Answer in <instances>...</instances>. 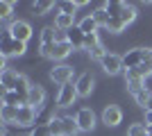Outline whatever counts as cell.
<instances>
[{
    "mask_svg": "<svg viewBox=\"0 0 152 136\" xmlns=\"http://www.w3.org/2000/svg\"><path fill=\"white\" fill-rule=\"evenodd\" d=\"M25 50L27 43L16 41L9 30H2V34H0V55L2 57H20V55H25Z\"/></svg>",
    "mask_w": 152,
    "mask_h": 136,
    "instance_id": "obj_1",
    "label": "cell"
},
{
    "mask_svg": "<svg viewBox=\"0 0 152 136\" xmlns=\"http://www.w3.org/2000/svg\"><path fill=\"white\" fill-rule=\"evenodd\" d=\"M150 52H152V48H134V50H127L125 55H123V66H125V71L139 68L143 61L150 59Z\"/></svg>",
    "mask_w": 152,
    "mask_h": 136,
    "instance_id": "obj_2",
    "label": "cell"
},
{
    "mask_svg": "<svg viewBox=\"0 0 152 136\" xmlns=\"http://www.w3.org/2000/svg\"><path fill=\"white\" fill-rule=\"evenodd\" d=\"M73 73H75V68L68 64H57L50 68V79L55 82V84L64 86V84H70V79H73Z\"/></svg>",
    "mask_w": 152,
    "mask_h": 136,
    "instance_id": "obj_3",
    "label": "cell"
},
{
    "mask_svg": "<svg viewBox=\"0 0 152 136\" xmlns=\"http://www.w3.org/2000/svg\"><path fill=\"white\" fill-rule=\"evenodd\" d=\"M102 71L107 73V75H118L121 71H125V66H123V57L121 55H114V52H107L104 59L100 61Z\"/></svg>",
    "mask_w": 152,
    "mask_h": 136,
    "instance_id": "obj_4",
    "label": "cell"
},
{
    "mask_svg": "<svg viewBox=\"0 0 152 136\" xmlns=\"http://www.w3.org/2000/svg\"><path fill=\"white\" fill-rule=\"evenodd\" d=\"M30 107H34L37 111H41L45 107V89L41 84H32L30 91H27V102Z\"/></svg>",
    "mask_w": 152,
    "mask_h": 136,
    "instance_id": "obj_5",
    "label": "cell"
},
{
    "mask_svg": "<svg viewBox=\"0 0 152 136\" xmlns=\"http://www.w3.org/2000/svg\"><path fill=\"white\" fill-rule=\"evenodd\" d=\"M80 93H77V86L70 82V84H64L57 93V107H70V104L75 102Z\"/></svg>",
    "mask_w": 152,
    "mask_h": 136,
    "instance_id": "obj_6",
    "label": "cell"
},
{
    "mask_svg": "<svg viewBox=\"0 0 152 136\" xmlns=\"http://www.w3.org/2000/svg\"><path fill=\"white\" fill-rule=\"evenodd\" d=\"M7 30L12 32V36H14L16 41L27 43V41L32 39V25H30V23H25V20H14V23L7 27Z\"/></svg>",
    "mask_w": 152,
    "mask_h": 136,
    "instance_id": "obj_7",
    "label": "cell"
},
{
    "mask_svg": "<svg viewBox=\"0 0 152 136\" xmlns=\"http://www.w3.org/2000/svg\"><path fill=\"white\" fill-rule=\"evenodd\" d=\"M75 120H77L80 132H91L95 127V113L91 109H86V107H82V109L75 113Z\"/></svg>",
    "mask_w": 152,
    "mask_h": 136,
    "instance_id": "obj_8",
    "label": "cell"
},
{
    "mask_svg": "<svg viewBox=\"0 0 152 136\" xmlns=\"http://www.w3.org/2000/svg\"><path fill=\"white\" fill-rule=\"evenodd\" d=\"M37 118H39V111L34 107H30V104H23V107H18V113H16V125L18 127H27Z\"/></svg>",
    "mask_w": 152,
    "mask_h": 136,
    "instance_id": "obj_9",
    "label": "cell"
},
{
    "mask_svg": "<svg viewBox=\"0 0 152 136\" xmlns=\"http://www.w3.org/2000/svg\"><path fill=\"white\" fill-rule=\"evenodd\" d=\"M125 86H127V91L132 93V97L139 93V91H143V89H148L145 86V79L143 77H139L134 71H125Z\"/></svg>",
    "mask_w": 152,
    "mask_h": 136,
    "instance_id": "obj_10",
    "label": "cell"
},
{
    "mask_svg": "<svg viewBox=\"0 0 152 136\" xmlns=\"http://www.w3.org/2000/svg\"><path fill=\"white\" fill-rule=\"evenodd\" d=\"M77 86V93H80V97H86L93 93V86H95V77L91 75V73H84V75H80L75 82Z\"/></svg>",
    "mask_w": 152,
    "mask_h": 136,
    "instance_id": "obj_11",
    "label": "cell"
},
{
    "mask_svg": "<svg viewBox=\"0 0 152 136\" xmlns=\"http://www.w3.org/2000/svg\"><path fill=\"white\" fill-rule=\"evenodd\" d=\"M121 120H123V111H121V107H116V104H109V107H104V111H102V123L107 125V127H116Z\"/></svg>",
    "mask_w": 152,
    "mask_h": 136,
    "instance_id": "obj_12",
    "label": "cell"
},
{
    "mask_svg": "<svg viewBox=\"0 0 152 136\" xmlns=\"http://www.w3.org/2000/svg\"><path fill=\"white\" fill-rule=\"evenodd\" d=\"M0 100H2V104H7V107H23V104L27 102V95L25 93H18V91H5L2 89Z\"/></svg>",
    "mask_w": 152,
    "mask_h": 136,
    "instance_id": "obj_13",
    "label": "cell"
},
{
    "mask_svg": "<svg viewBox=\"0 0 152 136\" xmlns=\"http://www.w3.org/2000/svg\"><path fill=\"white\" fill-rule=\"evenodd\" d=\"M84 41H86V34L80 30V25H75V27H70V30H68V43L73 45V50L84 48Z\"/></svg>",
    "mask_w": 152,
    "mask_h": 136,
    "instance_id": "obj_14",
    "label": "cell"
},
{
    "mask_svg": "<svg viewBox=\"0 0 152 136\" xmlns=\"http://www.w3.org/2000/svg\"><path fill=\"white\" fill-rule=\"evenodd\" d=\"M70 27H75V16H68V14H55V30H64L68 32Z\"/></svg>",
    "mask_w": 152,
    "mask_h": 136,
    "instance_id": "obj_15",
    "label": "cell"
},
{
    "mask_svg": "<svg viewBox=\"0 0 152 136\" xmlns=\"http://www.w3.org/2000/svg\"><path fill=\"white\" fill-rule=\"evenodd\" d=\"M16 113H18V107H7V104L0 107V118L5 125H16Z\"/></svg>",
    "mask_w": 152,
    "mask_h": 136,
    "instance_id": "obj_16",
    "label": "cell"
},
{
    "mask_svg": "<svg viewBox=\"0 0 152 136\" xmlns=\"http://www.w3.org/2000/svg\"><path fill=\"white\" fill-rule=\"evenodd\" d=\"M61 129H64V136H77L80 127H77V120L70 116H61Z\"/></svg>",
    "mask_w": 152,
    "mask_h": 136,
    "instance_id": "obj_17",
    "label": "cell"
},
{
    "mask_svg": "<svg viewBox=\"0 0 152 136\" xmlns=\"http://www.w3.org/2000/svg\"><path fill=\"white\" fill-rule=\"evenodd\" d=\"M102 7L109 12V16H111V18H121L123 9H125V2H121V0H109V2H104Z\"/></svg>",
    "mask_w": 152,
    "mask_h": 136,
    "instance_id": "obj_18",
    "label": "cell"
},
{
    "mask_svg": "<svg viewBox=\"0 0 152 136\" xmlns=\"http://www.w3.org/2000/svg\"><path fill=\"white\" fill-rule=\"evenodd\" d=\"M73 52V45L70 43H55V50H52V59L55 61H61Z\"/></svg>",
    "mask_w": 152,
    "mask_h": 136,
    "instance_id": "obj_19",
    "label": "cell"
},
{
    "mask_svg": "<svg viewBox=\"0 0 152 136\" xmlns=\"http://www.w3.org/2000/svg\"><path fill=\"white\" fill-rule=\"evenodd\" d=\"M98 27H100V25L95 23V18L91 16V14H89V16H84V18L80 20V30H82L84 34H95V32H98Z\"/></svg>",
    "mask_w": 152,
    "mask_h": 136,
    "instance_id": "obj_20",
    "label": "cell"
},
{
    "mask_svg": "<svg viewBox=\"0 0 152 136\" xmlns=\"http://www.w3.org/2000/svg\"><path fill=\"white\" fill-rule=\"evenodd\" d=\"M77 0H61V2H57V12L59 14H68V16H75L77 12Z\"/></svg>",
    "mask_w": 152,
    "mask_h": 136,
    "instance_id": "obj_21",
    "label": "cell"
},
{
    "mask_svg": "<svg viewBox=\"0 0 152 136\" xmlns=\"http://www.w3.org/2000/svg\"><path fill=\"white\" fill-rule=\"evenodd\" d=\"M91 16L95 18V23H98L100 27H107V25H109V20H111V16H109V12L104 9V7H98V9H95Z\"/></svg>",
    "mask_w": 152,
    "mask_h": 136,
    "instance_id": "obj_22",
    "label": "cell"
},
{
    "mask_svg": "<svg viewBox=\"0 0 152 136\" xmlns=\"http://www.w3.org/2000/svg\"><path fill=\"white\" fill-rule=\"evenodd\" d=\"M52 7H57L52 0H34V2H32V9L37 14H45V12H50Z\"/></svg>",
    "mask_w": 152,
    "mask_h": 136,
    "instance_id": "obj_23",
    "label": "cell"
},
{
    "mask_svg": "<svg viewBox=\"0 0 152 136\" xmlns=\"http://www.w3.org/2000/svg\"><path fill=\"white\" fill-rule=\"evenodd\" d=\"M134 18H136V7L125 2V9H123V14H121V20L125 23V25H129V23H134Z\"/></svg>",
    "mask_w": 152,
    "mask_h": 136,
    "instance_id": "obj_24",
    "label": "cell"
},
{
    "mask_svg": "<svg viewBox=\"0 0 152 136\" xmlns=\"http://www.w3.org/2000/svg\"><path fill=\"white\" fill-rule=\"evenodd\" d=\"M55 25H50V27H43L41 30V45H48V43H55Z\"/></svg>",
    "mask_w": 152,
    "mask_h": 136,
    "instance_id": "obj_25",
    "label": "cell"
},
{
    "mask_svg": "<svg viewBox=\"0 0 152 136\" xmlns=\"http://www.w3.org/2000/svg\"><path fill=\"white\" fill-rule=\"evenodd\" d=\"M134 73H136V75H139V77H150L152 75V59H148V61H143V64L139 66V68H134Z\"/></svg>",
    "mask_w": 152,
    "mask_h": 136,
    "instance_id": "obj_26",
    "label": "cell"
},
{
    "mask_svg": "<svg viewBox=\"0 0 152 136\" xmlns=\"http://www.w3.org/2000/svg\"><path fill=\"white\" fill-rule=\"evenodd\" d=\"M127 136H148L145 123H134V125H129V129H127Z\"/></svg>",
    "mask_w": 152,
    "mask_h": 136,
    "instance_id": "obj_27",
    "label": "cell"
},
{
    "mask_svg": "<svg viewBox=\"0 0 152 136\" xmlns=\"http://www.w3.org/2000/svg\"><path fill=\"white\" fill-rule=\"evenodd\" d=\"M150 97H152V93H150L148 89H143V91H139V93L134 95V100H136V104H139V107H143V109H145L148 102H150Z\"/></svg>",
    "mask_w": 152,
    "mask_h": 136,
    "instance_id": "obj_28",
    "label": "cell"
},
{
    "mask_svg": "<svg viewBox=\"0 0 152 136\" xmlns=\"http://www.w3.org/2000/svg\"><path fill=\"white\" fill-rule=\"evenodd\" d=\"M14 5H16L14 0H2V2H0V18H2V20L12 16V9H14Z\"/></svg>",
    "mask_w": 152,
    "mask_h": 136,
    "instance_id": "obj_29",
    "label": "cell"
},
{
    "mask_svg": "<svg viewBox=\"0 0 152 136\" xmlns=\"http://www.w3.org/2000/svg\"><path fill=\"white\" fill-rule=\"evenodd\" d=\"M48 127H50L52 136H64V129H61V116H55L50 123H48Z\"/></svg>",
    "mask_w": 152,
    "mask_h": 136,
    "instance_id": "obj_30",
    "label": "cell"
},
{
    "mask_svg": "<svg viewBox=\"0 0 152 136\" xmlns=\"http://www.w3.org/2000/svg\"><path fill=\"white\" fill-rule=\"evenodd\" d=\"M125 27L127 25L123 23L121 18H111V20H109V25H107V30H109V32H114V34H118V32H123Z\"/></svg>",
    "mask_w": 152,
    "mask_h": 136,
    "instance_id": "obj_31",
    "label": "cell"
},
{
    "mask_svg": "<svg viewBox=\"0 0 152 136\" xmlns=\"http://www.w3.org/2000/svg\"><path fill=\"white\" fill-rule=\"evenodd\" d=\"M89 55H91V59H95V61H102L104 55H107V50H104V45L100 43V45H95V48H91Z\"/></svg>",
    "mask_w": 152,
    "mask_h": 136,
    "instance_id": "obj_32",
    "label": "cell"
},
{
    "mask_svg": "<svg viewBox=\"0 0 152 136\" xmlns=\"http://www.w3.org/2000/svg\"><path fill=\"white\" fill-rule=\"evenodd\" d=\"M30 136H52V132L48 125H37V127H32Z\"/></svg>",
    "mask_w": 152,
    "mask_h": 136,
    "instance_id": "obj_33",
    "label": "cell"
},
{
    "mask_svg": "<svg viewBox=\"0 0 152 136\" xmlns=\"http://www.w3.org/2000/svg\"><path fill=\"white\" fill-rule=\"evenodd\" d=\"M95 45H100V36H98V32H95V34H86L84 50H91V48H95Z\"/></svg>",
    "mask_w": 152,
    "mask_h": 136,
    "instance_id": "obj_34",
    "label": "cell"
},
{
    "mask_svg": "<svg viewBox=\"0 0 152 136\" xmlns=\"http://www.w3.org/2000/svg\"><path fill=\"white\" fill-rule=\"evenodd\" d=\"M55 43H68V32L57 30V32H55Z\"/></svg>",
    "mask_w": 152,
    "mask_h": 136,
    "instance_id": "obj_35",
    "label": "cell"
},
{
    "mask_svg": "<svg viewBox=\"0 0 152 136\" xmlns=\"http://www.w3.org/2000/svg\"><path fill=\"white\" fill-rule=\"evenodd\" d=\"M145 125H152V111H145Z\"/></svg>",
    "mask_w": 152,
    "mask_h": 136,
    "instance_id": "obj_36",
    "label": "cell"
},
{
    "mask_svg": "<svg viewBox=\"0 0 152 136\" xmlns=\"http://www.w3.org/2000/svg\"><path fill=\"white\" fill-rule=\"evenodd\" d=\"M145 129H148V136H152V125H145Z\"/></svg>",
    "mask_w": 152,
    "mask_h": 136,
    "instance_id": "obj_37",
    "label": "cell"
},
{
    "mask_svg": "<svg viewBox=\"0 0 152 136\" xmlns=\"http://www.w3.org/2000/svg\"><path fill=\"white\" fill-rule=\"evenodd\" d=\"M145 111H152V97H150V102H148V107H145Z\"/></svg>",
    "mask_w": 152,
    "mask_h": 136,
    "instance_id": "obj_38",
    "label": "cell"
},
{
    "mask_svg": "<svg viewBox=\"0 0 152 136\" xmlns=\"http://www.w3.org/2000/svg\"><path fill=\"white\" fill-rule=\"evenodd\" d=\"M150 59H152V52H150Z\"/></svg>",
    "mask_w": 152,
    "mask_h": 136,
    "instance_id": "obj_39",
    "label": "cell"
}]
</instances>
